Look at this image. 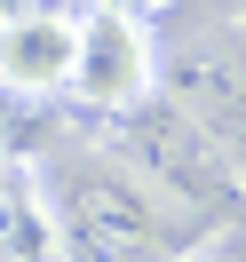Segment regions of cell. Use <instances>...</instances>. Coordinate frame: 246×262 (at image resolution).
<instances>
[{"label": "cell", "mask_w": 246, "mask_h": 262, "mask_svg": "<svg viewBox=\"0 0 246 262\" xmlns=\"http://www.w3.org/2000/svg\"><path fill=\"white\" fill-rule=\"evenodd\" d=\"M159 88V40L127 0L80 8V56H72V103L96 119H135Z\"/></svg>", "instance_id": "obj_2"}, {"label": "cell", "mask_w": 246, "mask_h": 262, "mask_svg": "<svg viewBox=\"0 0 246 262\" xmlns=\"http://www.w3.org/2000/svg\"><path fill=\"white\" fill-rule=\"evenodd\" d=\"M119 151L135 159L143 191H151V183H159L167 199H222V191H230L214 135L198 127L183 103H143V112L127 119V143H119Z\"/></svg>", "instance_id": "obj_3"}, {"label": "cell", "mask_w": 246, "mask_h": 262, "mask_svg": "<svg viewBox=\"0 0 246 262\" xmlns=\"http://www.w3.org/2000/svg\"><path fill=\"white\" fill-rule=\"evenodd\" d=\"M8 199H16V167L0 159V207H8Z\"/></svg>", "instance_id": "obj_5"}, {"label": "cell", "mask_w": 246, "mask_h": 262, "mask_svg": "<svg viewBox=\"0 0 246 262\" xmlns=\"http://www.w3.org/2000/svg\"><path fill=\"white\" fill-rule=\"evenodd\" d=\"M72 56H80V8L0 16V96L8 103H56V96H72Z\"/></svg>", "instance_id": "obj_4"}, {"label": "cell", "mask_w": 246, "mask_h": 262, "mask_svg": "<svg viewBox=\"0 0 246 262\" xmlns=\"http://www.w3.org/2000/svg\"><path fill=\"white\" fill-rule=\"evenodd\" d=\"M48 214H56V254L64 262H159L167 254V223L151 207V191L111 175V167H80L64 183V199H48Z\"/></svg>", "instance_id": "obj_1"}]
</instances>
